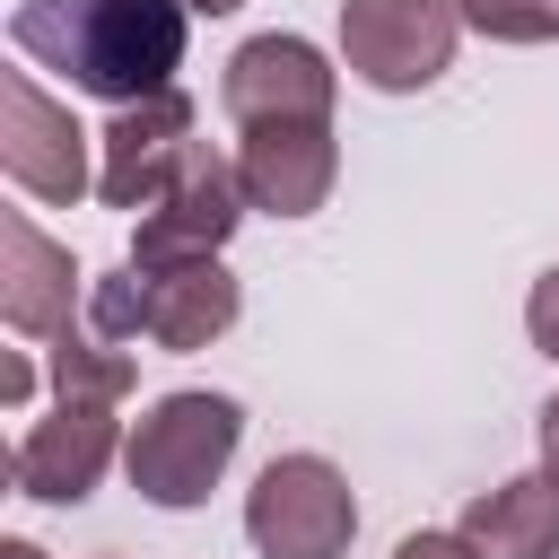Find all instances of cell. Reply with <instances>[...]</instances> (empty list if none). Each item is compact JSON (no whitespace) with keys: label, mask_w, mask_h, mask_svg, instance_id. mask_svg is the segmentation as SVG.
Wrapping results in <instances>:
<instances>
[{"label":"cell","mask_w":559,"mask_h":559,"mask_svg":"<svg viewBox=\"0 0 559 559\" xmlns=\"http://www.w3.org/2000/svg\"><path fill=\"white\" fill-rule=\"evenodd\" d=\"M332 87L341 79L306 35H253L227 52V79H218V96L245 131L253 122H332Z\"/></svg>","instance_id":"52a82bcc"},{"label":"cell","mask_w":559,"mask_h":559,"mask_svg":"<svg viewBox=\"0 0 559 559\" xmlns=\"http://www.w3.org/2000/svg\"><path fill=\"white\" fill-rule=\"evenodd\" d=\"M105 166H96V192H105V210H148L166 183H175V166H183V148H192V105L166 87V96H148V105H122L114 122H105Z\"/></svg>","instance_id":"9c48e42d"},{"label":"cell","mask_w":559,"mask_h":559,"mask_svg":"<svg viewBox=\"0 0 559 559\" xmlns=\"http://www.w3.org/2000/svg\"><path fill=\"white\" fill-rule=\"evenodd\" d=\"M393 559H480L463 533H411V542H393Z\"/></svg>","instance_id":"e0dca14e"},{"label":"cell","mask_w":559,"mask_h":559,"mask_svg":"<svg viewBox=\"0 0 559 559\" xmlns=\"http://www.w3.org/2000/svg\"><path fill=\"white\" fill-rule=\"evenodd\" d=\"M114 445H122L114 402H61L52 419H35V428L17 437V463H9V472H17L26 498H44V507H79V498L105 480Z\"/></svg>","instance_id":"30bf717a"},{"label":"cell","mask_w":559,"mask_h":559,"mask_svg":"<svg viewBox=\"0 0 559 559\" xmlns=\"http://www.w3.org/2000/svg\"><path fill=\"white\" fill-rule=\"evenodd\" d=\"M236 437H245V411L227 393H166V402H148V419L122 445L131 489L148 507H201L218 489V472L236 463Z\"/></svg>","instance_id":"7a4b0ae2"},{"label":"cell","mask_w":559,"mask_h":559,"mask_svg":"<svg viewBox=\"0 0 559 559\" xmlns=\"http://www.w3.org/2000/svg\"><path fill=\"white\" fill-rule=\"evenodd\" d=\"M70 306H79V262L70 245H52L35 218H0V314L9 332L26 341H61L70 332Z\"/></svg>","instance_id":"8fae6325"},{"label":"cell","mask_w":559,"mask_h":559,"mask_svg":"<svg viewBox=\"0 0 559 559\" xmlns=\"http://www.w3.org/2000/svg\"><path fill=\"white\" fill-rule=\"evenodd\" d=\"M245 533L262 559H341L358 533V498L341 480V463L323 454H280L262 463V480L245 489Z\"/></svg>","instance_id":"3957f363"},{"label":"cell","mask_w":559,"mask_h":559,"mask_svg":"<svg viewBox=\"0 0 559 559\" xmlns=\"http://www.w3.org/2000/svg\"><path fill=\"white\" fill-rule=\"evenodd\" d=\"M0 559H44V550L35 542H0Z\"/></svg>","instance_id":"44dd1931"},{"label":"cell","mask_w":559,"mask_h":559,"mask_svg":"<svg viewBox=\"0 0 559 559\" xmlns=\"http://www.w3.org/2000/svg\"><path fill=\"white\" fill-rule=\"evenodd\" d=\"M524 332H533L542 358H559V262L533 280V297H524Z\"/></svg>","instance_id":"2e32d148"},{"label":"cell","mask_w":559,"mask_h":559,"mask_svg":"<svg viewBox=\"0 0 559 559\" xmlns=\"http://www.w3.org/2000/svg\"><path fill=\"white\" fill-rule=\"evenodd\" d=\"M0 393H9V402H26V393H35V376H26V358H9V367H0Z\"/></svg>","instance_id":"d6986e66"},{"label":"cell","mask_w":559,"mask_h":559,"mask_svg":"<svg viewBox=\"0 0 559 559\" xmlns=\"http://www.w3.org/2000/svg\"><path fill=\"white\" fill-rule=\"evenodd\" d=\"M183 9H201V17H227V9H245V0H183Z\"/></svg>","instance_id":"ffe728a7"},{"label":"cell","mask_w":559,"mask_h":559,"mask_svg":"<svg viewBox=\"0 0 559 559\" xmlns=\"http://www.w3.org/2000/svg\"><path fill=\"white\" fill-rule=\"evenodd\" d=\"M0 166L35 201H79L87 192V131L70 105H52L26 70L0 79Z\"/></svg>","instance_id":"8992f818"},{"label":"cell","mask_w":559,"mask_h":559,"mask_svg":"<svg viewBox=\"0 0 559 559\" xmlns=\"http://www.w3.org/2000/svg\"><path fill=\"white\" fill-rule=\"evenodd\" d=\"M236 218H245V175H236V157H218V148H183V166H175V183L140 210V245H131V262L140 271H157V262H210L227 236H236Z\"/></svg>","instance_id":"5b68a950"},{"label":"cell","mask_w":559,"mask_h":559,"mask_svg":"<svg viewBox=\"0 0 559 559\" xmlns=\"http://www.w3.org/2000/svg\"><path fill=\"white\" fill-rule=\"evenodd\" d=\"M9 44L61 70L79 96L148 105L183 70V0H17Z\"/></svg>","instance_id":"6da1fadb"},{"label":"cell","mask_w":559,"mask_h":559,"mask_svg":"<svg viewBox=\"0 0 559 559\" xmlns=\"http://www.w3.org/2000/svg\"><path fill=\"white\" fill-rule=\"evenodd\" d=\"M454 533L480 559H559V480L550 472H515V480L480 489Z\"/></svg>","instance_id":"4fadbf2b"},{"label":"cell","mask_w":559,"mask_h":559,"mask_svg":"<svg viewBox=\"0 0 559 559\" xmlns=\"http://www.w3.org/2000/svg\"><path fill=\"white\" fill-rule=\"evenodd\" d=\"M454 17L489 44H559V0H454Z\"/></svg>","instance_id":"9a60e30c"},{"label":"cell","mask_w":559,"mask_h":559,"mask_svg":"<svg viewBox=\"0 0 559 559\" xmlns=\"http://www.w3.org/2000/svg\"><path fill=\"white\" fill-rule=\"evenodd\" d=\"M236 306H245V288H236V271L218 253L210 262H157V271H140V332L157 349H210L236 323Z\"/></svg>","instance_id":"7c38bea8"},{"label":"cell","mask_w":559,"mask_h":559,"mask_svg":"<svg viewBox=\"0 0 559 559\" xmlns=\"http://www.w3.org/2000/svg\"><path fill=\"white\" fill-rule=\"evenodd\" d=\"M236 175H245V201L271 210V218H314L332 201V175H341V148H332V122H253L236 140Z\"/></svg>","instance_id":"ba28073f"},{"label":"cell","mask_w":559,"mask_h":559,"mask_svg":"<svg viewBox=\"0 0 559 559\" xmlns=\"http://www.w3.org/2000/svg\"><path fill=\"white\" fill-rule=\"evenodd\" d=\"M542 472L559 480V393H550V411H542Z\"/></svg>","instance_id":"ac0fdd59"},{"label":"cell","mask_w":559,"mask_h":559,"mask_svg":"<svg viewBox=\"0 0 559 559\" xmlns=\"http://www.w3.org/2000/svg\"><path fill=\"white\" fill-rule=\"evenodd\" d=\"M454 0H341V61L376 96H419L454 61Z\"/></svg>","instance_id":"277c9868"},{"label":"cell","mask_w":559,"mask_h":559,"mask_svg":"<svg viewBox=\"0 0 559 559\" xmlns=\"http://www.w3.org/2000/svg\"><path fill=\"white\" fill-rule=\"evenodd\" d=\"M52 384H61V402H122L131 393V358L114 349V341H52Z\"/></svg>","instance_id":"5bb4252c"}]
</instances>
